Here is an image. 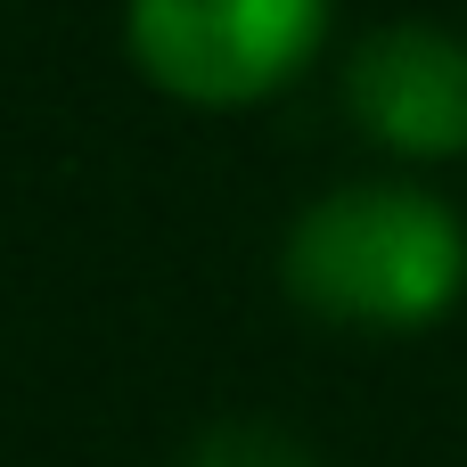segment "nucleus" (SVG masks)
I'll return each mask as SVG.
<instances>
[{
	"mask_svg": "<svg viewBox=\"0 0 467 467\" xmlns=\"http://www.w3.org/2000/svg\"><path fill=\"white\" fill-rule=\"evenodd\" d=\"M181 467H320L312 443H296L287 427H263V419H222L189 443Z\"/></svg>",
	"mask_w": 467,
	"mask_h": 467,
	"instance_id": "4",
	"label": "nucleus"
},
{
	"mask_svg": "<svg viewBox=\"0 0 467 467\" xmlns=\"http://www.w3.org/2000/svg\"><path fill=\"white\" fill-rule=\"evenodd\" d=\"M345 107L410 164L467 156V41L443 25H378L345 57Z\"/></svg>",
	"mask_w": 467,
	"mask_h": 467,
	"instance_id": "3",
	"label": "nucleus"
},
{
	"mask_svg": "<svg viewBox=\"0 0 467 467\" xmlns=\"http://www.w3.org/2000/svg\"><path fill=\"white\" fill-rule=\"evenodd\" d=\"M279 279L304 312L337 328L410 337V328H435L467 296V230L435 189L353 181L296 213L279 246Z\"/></svg>",
	"mask_w": 467,
	"mask_h": 467,
	"instance_id": "1",
	"label": "nucleus"
},
{
	"mask_svg": "<svg viewBox=\"0 0 467 467\" xmlns=\"http://www.w3.org/2000/svg\"><path fill=\"white\" fill-rule=\"evenodd\" d=\"M328 41V0H123L131 66L181 107H254Z\"/></svg>",
	"mask_w": 467,
	"mask_h": 467,
	"instance_id": "2",
	"label": "nucleus"
}]
</instances>
